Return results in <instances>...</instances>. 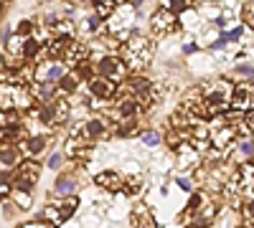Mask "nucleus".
I'll use <instances>...</instances> for the list:
<instances>
[{"instance_id":"1","label":"nucleus","mask_w":254,"mask_h":228,"mask_svg":"<svg viewBox=\"0 0 254 228\" xmlns=\"http://www.w3.org/2000/svg\"><path fill=\"white\" fill-rule=\"evenodd\" d=\"M97 74H99V76H107V79L115 81V84H120V81H125L127 74H130V66H127V61H125V58L110 53V56H102V58H99Z\"/></svg>"},{"instance_id":"2","label":"nucleus","mask_w":254,"mask_h":228,"mask_svg":"<svg viewBox=\"0 0 254 228\" xmlns=\"http://www.w3.org/2000/svg\"><path fill=\"white\" fill-rule=\"evenodd\" d=\"M176 23H178V13L168 10V8L155 10V13H153V18H150V28H153V33H155V36H165V33H171V31L176 28Z\"/></svg>"},{"instance_id":"3","label":"nucleus","mask_w":254,"mask_h":228,"mask_svg":"<svg viewBox=\"0 0 254 228\" xmlns=\"http://www.w3.org/2000/svg\"><path fill=\"white\" fill-rule=\"evenodd\" d=\"M89 94L94 99H115L117 96V84H115L112 79H107V76L94 74L89 79Z\"/></svg>"},{"instance_id":"4","label":"nucleus","mask_w":254,"mask_h":228,"mask_svg":"<svg viewBox=\"0 0 254 228\" xmlns=\"http://www.w3.org/2000/svg\"><path fill=\"white\" fill-rule=\"evenodd\" d=\"M36 71H38V81H51V84H59L66 76V66L61 61H46V64L36 66Z\"/></svg>"},{"instance_id":"5","label":"nucleus","mask_w":254,"mask_h":228,"mask_svg":"<svg viewBox=\"0 0 254 228\" xmlns=\"http://www.w3.org/2000/svg\"><path fill=\"white\" fill-rule=\"evenodd\" d=\"M231 109H239V112L254 109V89L249 84H239L234 89V96H231Z\"/></svg>"},{"instance_id":"6","label":"nucleus","mask_w":254,"mask_h":228,"mask_svg":"<svg viewBox=\"0 0 254 228\" xmlns=\"http://www.w3.org/2000/svg\"><path fill=\"white\" fill-rule=\"evenodd\" d=\"M234 135H237V124H224L221 130H216L211 135V144H214V150L224 152L231 147V142H234Z\"/></svg>"},{"instance_id":"7","label":"nucleus","mask_w":254,"mask_h":228,"mask_svg":"<svg viewBox=\"0 0 254 228\" xmlns=\"http://www.w3.org/2000/svg\"><path fill=\"white\" fill-rule=\"evenodd\" d=\"M176 150H178V168H181V170H186V168H190V165L198 162V150L193 147V144L181 142Z\"/></svg>"},{"instance_id":"8","label":"nucleus","mask_w":254,"mask_h":228,"mask_svg":"<svg viewBox=\"0 0 254 228\" xmlns=\"http://www.w3.org/2000/svg\"><path fill=\"white\" fill-rule=\"evenodd\" d=\"M97 185H102V188H107V190H115V193H122V175H117V173H99L97 178Z\"/></svg>"},{"instance_id":"9","label":"nucleus","mask_w":254,"mask_h":228,"mask_svg":"<svg viewBox=\"0 0 254 228\" xmlns=\"http://www.w3.org/2000/svg\"><path fill=\"white\" fill-rule=\"evenodd\" d=\"M74 190H76V182H74L71 178H66V175H61V178L56 180V185H54V193H56L59 198H69Z\"/></svg>"},{"instance_id":"10","label":"nucleus","mask_w":254,"mask_h":228,"mask_svg":"<svg viewBox=\"0 0 254 228\" xmlns=\"http://www.w3.org/2000/svg\"><path fill=\"white\" fill-rule=\"evenodd\" d=\"M38 173H41V165L28 160V162H23V165L18 168V175H15V178H23V180H28V182H36V180H38Z\"/></svg>"},{"instance_id":"11","label":"nucleus","mask_w":254,"mask_h":228,"mask_svg":"<svg viewBox=\"0 0 254 228\" xmlns=\"http://www.w3.org/2000/svg\"><path fill=\"white\" fill-rule=\"evenodd\" d=\"M104 132H107V127H104V122H102L99 117L84 122V135H87V137L97 139V137H104Z\"/></svg>"},{"instance_id":"12","label":"nucleus","mask_w":254,"mask_h":228,"mask_svg":"<svg viewBox=\"0 0 254 228\" xmlns=\"http://www.w3.org/2000/svg\"><path fill=\"white\" fill-rule=\"evenodd\" d=\"M41 216H44V221L54 223L56 228H61L64 223H66V216H64V211H61V208H56V205H46V208H44V213H41Z\"/></svg>"},{"instance_id":"13","label":"nucleus","mask_w":254,"mask_h":228,"mask_svg":"<svg viewBox=\"0 0 254 228\" xmlns=\"http://www.w3.org/2000/svg\"><path fill=\"white\" fill-rule=\"evenodd\" d=\"M51 107H54V124L66 122V117L71 114V109H69V99H56Z\"/></svg>"},{"instance_id":"14","label":"nucleus","mask_w":254,"mask_h":228,"mask_svg":"<svg viewBox=\"0 0 254 228\" xmlns=\"http://www.w3.org/2000/svg\"><path fill=\"white\" fill-rule=\"evenodd\" d=\"M239 185H242V188H247L249 193L254 190V165H244V168L239 170Z\"/></svg>"},{"instance_id":"15","label":"nucleus","mask_w":254,"mask_h":228,"mask_svg":"<svg viewBox=\"0 0 254 228\" xmlns=\"http://www.w3.org/2000/svg\"><path fill=\"white\" fill-rule=\"evenodd\" d=\"M3 173H8V168H13V165L18 162V150L15 147H10L8 150V139H3Z\"/></svg>"},{"instance_id":"16","label":"nucleus","mask_w":254,"mask_h":228,"mask_svg":"<svg viewBox=\"0 0 254 228\" xmlns=\"http://www.w3.org/2000/svg\"><path fill=\"white\" fill-rule=\"evenodd\" d=\"M13 200H15V205H18L20 211H28L31 205H33V195L28 190H15L13 193Z\"/></svg>"},{"instance_id":"17","label":"nucleus","mask_w":254,"mask_h":228,"mask_svg":"<svg viewBox=\"0 0 254 228\" xmlns=\"http://www.w3.org/2000/svg\"><path fill=\"white\" fill-rule=\"evenodd\" d=\"M190 3H193V0H163V8H168V10H173V13H183Z\"/></svg>"},{"instance_id":"18","label":"nucleus","mask_w":254,"mask_h":228,"mask_svg":"<svg viewBox=\"0 0 254 228\" xmlns=\"http://www.w3.org/2000/svg\"><path fill=\"white\" fill-rule=\"evenodd\" d=\"M59 89H61V94H74L76 91V76L66 74V76L59 81Z\"/></svg>"},{"instance_id":"19","label":"nucleus","mask_w":254,"mask_h":228,"mask_svg":"<svg viewBox=\"0 0 254 228\" xmlns=\"http://www.w3.org/2000/svg\"><path fill=\"white\" fill-rule=\"evenodd\" d=\"M76 208H79V198H76V195H69V198L61 200V211H64V216H66V218H69Z\"/></svg>"},{"instance_id":"20","label":"nucleus","mask_w":254,"mask_h":228,"mask_svg":"<svg viewBox=\"0 0 254 228\" xmlns=\"http://www.w3.org/2000/svg\"><path fill=\"white\" fill-rule=\"evenodd\" d=\"M140 139H142V144H147V147H155V144H160V135H158V132H153V130L142 132V135H140Z\"/></svg>"},{"instance_id":"21","label":"nucleus","mask_w":254,"mask_h":228,"mask_svg":"<svg viewBox=\"0 0 254 228\" xmlns=\"http://www.w3.org/2000/svg\"><path fill=\"white\" fill-rule=\"evenodd\" d=\"M242 33H244V28H242V26H237V28H229V31H224V33H221V38L229 44V41H239V38H242Z\"/></svg>"},{"instance_id":"22","label":"nucleus","mask_w":254,"mask_h":228,"mask_svg":"<svg viewBox=\"0 0 254 228\" xmlns=\"http://www.w3.org/2000/svg\"><path fill=\"white\" fill-rule=\"evenodd\" d=\"M74 71H76L81 79H87V81H89V79H92V66H89V58H87V61H81V64H79Z\"/></svg>"},{"instance_id":"23","label":"nucleus","mask_w":254,"mask_h":228,"mask_svg":"<svg viewBox=\"0 0 254 228\" xmlns=\"http://www.w3.org/2000/svg\"><path fill=\"white\" fill-rule=\"evenodd\" d=\"M242 15H244V23L249 28H254V3H247L244 10H242Z\"/></svg>"},{"instance_id":"24","label":"nucleus","mask_w":254,"mask_h":228,"mask_svg":"<svg viewBox=\"0 0 254 228\" xmlns=\"http://www.w3.org/2000/svg\"><path fill=\"white\" fill-rule=\"evenodd\" d=\"M234 74H239V76H244V79L254 81V66H237V69H234Z\"/></svg>"},{"instance_id":"25","label":"nucleus","mask_w":254,"mask_h":228,"mask_svg":"<svg viewBox=\"0 0 254 228\" xmlns=\"http://www.w3.org/2000/svg\"><path fill=\"white\" fill-rule=\"evenodd\" d=\"M242 155H247V157H252L254 155V139H242Z\"/></svg>"},{"instance_id":"26","label":"nucleus","mask_w":254,"mask_h":228,"mask_svg":"<svg viewBox=\"0 0 254 228\" xmlns=\"http://www.w3.org/2000/svg\"><path fill=\"white\" fill-rule=\"evenodd\" d=\"M196 216H198V221H201V223H208L211 218H214V205H208V208H203V211H201V213H196Z\"/></svg>"},{"instance_id":"27","label":"nucleus","mask_w":254,"mask_h":228,"mask_svg":"<svg viewBox=\"0 0 254 228\" xmlns=\"http://www.w3.org/2000/svg\"><path fill=\"white\" fill-rule=\"evenodd\" d=\"M23 228H56L54 223H49V221H44V218H41V221H33V223H26Z\"/></svg>"},{"instance_id":"28","label":"nucleus","mask_w":254,"mask_h":228,"mask_svg":"<svg viewBox=\"0 0 254 228\" xmlns=\"http://www.w3.org/2000/svg\"><path fill=\"white\" fill-rule=\"evenodd\" d=\"M125 173H127V175H137V173H140V165L132 162V160H127V162H125Z\"/></svg>"},{"instance_id":"29","label":"nucleus","mask_w":254,"mask_h":228,"mask_svg":"<svg viewBox=\"0 0 254 228\" xmlns=\"http://www.w3.org/2000/svg\"><path fill=\"white\" fill-rule=\"evenodd\" d=\"M135 228H155V221H153L150 216H147V218H137Z\"/></svg>"},{"instance_id":"30","label":"nucleus","mask_w":254,"mask_h":228,"mask_svg":"<svg viewBox=\"0 0 254 228\" xmlns=\"http://www.w3.org/2000/svg\"><path fill=\"white\" fill-rule=\"evenodd\" d=\"M201 203H203V198H201V195H193V198H190V203H188V208L196 213V211L201 208Z\"/></svg>"},{"instance_id":"31","label":"nucleus","mask_w":254,"mask_h":228,"mask_svg":"<svg viewBox=\"0 0 254 228\" xmlns=\"http://www.w3.org/2000/svg\"><path fill=\"white\" fill-rule=\"evenodd\" d=\"M31 28H33V26L28 23V20H23V23L18 26V33H20V36H28V31H31Z\"/></svg>"},{"instance_id":"32","label":"nucleus","mask_w":254,"mask_h":228,"mask_svg":"<svg viewBox=\"0 0 254 228\" xmlns=\"http://www.w3.org/2000/svg\"><path fill=\"white\" fill-rule=\"evenodd\" d=\"M196 51H198V46H196V44H186V46H183V53H188V56H193Z\"/></svg>"},{"instance_id":"33","label":"nucleus","mask_w":254,"mask_h":228,"mask_svg":"<svg viewBox=\"0 0 254 228\" xmlns=\"http://www.w3.org/2000/svg\"><path fill=\"white\" fill-rule=\"evenodd\" d=\"M244 122H247V124H249V127L254 130V109H249V112H247V117H244Z\"/></svg>"},{"instance_id":"34","label":"nucleus","mask_w":254,"mask_h":228,"mask_svg":"<svg viewBox=\"0 0 254 228\" xmlns=\"http://www.w3.org/2000/svg\"><path fill=\"white\" fill-rule=\"evenodd\" d=\"M0 193H3V195H8V193H10V185H8V180L0 182Z\"/></svg>"},{"instance_id":"35","label":"nucleus","mask_w":254,"mask_h":228,"mask_svg":"<svg viewBox=\"0 0 254 228\" xmlns=\"http://www.w3.org/2000/svg\"><path fill=\"white\" fill-rule=\"evenodd\" d=\"M178 185H181V188H183V190H190V182H188L186 178H178Z\"/></svg>"},{"instance_id":"36","label":"nucleus","mask_w":254,"mask_h":228,"mask_svg":"<svg viewBox=\"0 0 254 228\" xmlns=\"http://www.w3.org/2000/svg\"><path fill=\"white\" fill-rule=\"evenodd\" d=\"M49 165H51V168H59V165H61V157H59V155H56V157H51V160H49Z\"/></svg>"},{"instance_id":"37","label":"nucleus","mask_w":254,"mask_h":228,"mask_svg":"<svg viewBox=\"0 0 254 228\" xmlns=\"http://www.w3.org/2000/svg\"><path fill=\"white\" fill-rule=\"evenodd\" d=\"M247 216H249V218H254V200L247 205Z\"/></svg>"},{"instance_id":"38","label":"nucleus","mask_w":254,"mask_h":228,"mask_svg":"<svg viewBox=\"0 0 254 228\" xmlns=\"http://www.w3.org/2000/svg\"><path fill=\"white\" fill-rule=\"evenodd\" d=\"M61 228H79V223H76V221H66Z\"/></svg>"},{"instance_id":"39","label":"nucleus","mask_w":254,"mask_h":228,"mask_svg":"<svg viewBox=\"0 0 254 228\" xmlns=\"http://www.w3.org/2000/svg\"><path fill=\"white\" fill-rule=\"evenodd\" d=\"M142 3V0H132V5H140Z\"/></svg>"},{"instance_id":"40","label":"nucleus","mask_w":254,"mask_h":228,"mask_svg":"<svg viewBox=\"0 0 254 228\" xmlns=\"http://www.w3.org/2000/svg\"><path fill=\"white\" fill-rule=\"evenodd\" d=\"M196 228H203V226H196Z\"/></svg>"}]
</instances>
